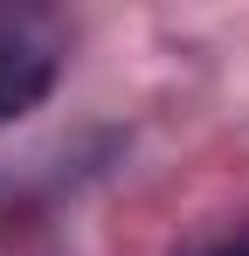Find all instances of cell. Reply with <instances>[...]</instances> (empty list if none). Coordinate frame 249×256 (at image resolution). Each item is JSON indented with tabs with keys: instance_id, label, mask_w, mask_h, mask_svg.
Segmentation results:
<instances>
[{
	"instance_id": "cell-1",
	"label": "cell",
	"mask_w": 249,
	"mask_h": 256,
	"mask_svg": "<svg viewBox=\"0 0 249 256\" xmlns=\"http://www.w3.org/2000/svg\"><path fill=\"white\" fill-rule=\"evenodd\" d=\"M62 76V28L42 7H0V125L28 118Z\"/></svg>"
},
{
	"instance_id": "cell-2",
	"label": "cell",
	"mask_w": 249,
	"mask_h": 256,
	"mask_svg": "<svg viewBox=\"0 0 249 256\" xmlns=\"http://www.w3.org/2000/svg\"><path fill=\"white\" fill-rule=\"evenodd\" d=\"M222 256H249V242H236V250H222Z\"/></svg>"
}]
</instances>
